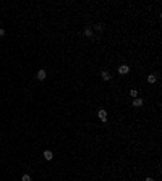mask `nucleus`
Returning a JSON list of instances; mask_svg holds the SVG:
<instances>
[{
	"label": "nucleus",
	"instance_id": "1",
	"mask_svg": "<svg viewBox=\"0 0 162 181\" xmlns=\"http://www.w3.org/2000/svg\"><path fill=\"white\" fill-rule=\"evenodd\" d=\"M46 78H47V71H46V70H39V71H37V79H39V81H44Z\"/></svg>",
	"mask_w": 162,
	"mask_h": 181
},
{
	"label": "nucleus",
	"instance_id": "2",
	"mask_svg": "<svg viewBox=\"0 0 162 181\" xmlns=\"http://www.w3.org/2000/svg\"><path fill=\"white\" fill-rule=\"evenodd\" d=\"M118 73L120 74H128V73H130V66H128V65H122L118 68Z\"/></svg>",
	"mask_w": 162,
	"mask_h": 181
},
{
	"label": "nucleus",
	"instance_id": "3",
	"mask_svg": "<svg viewBox=\"0 0 162 181\" xmlns=\"http://www.w3.org/2000/svg\"><path fill=\"white\" fill-rule=\"evenodd\" d=\"M97 115H99V118H100V121H107V112H105V110H102V108H100L99 110V113H97Z\"/></svg>",
	"mask_w": 162,
	"mask_h": 181
},
{
	"label": "nucleus",
	"instance_id": "4",
	"mask_svg": "<svg viewBox=\"0 0 162 181\" xmlns=\"http://www.w3.org/2000/svg\"><path fill=\"white\" fill-rule=\"evenodd\" d=\"M100 78H102L104 81H110V73H109V71H102V73H100Z\"/></svg>",
	"mask_w": 162,
	"mask_h": 181
},
{
	"label": "nucleus",
	"instance_id": "5",
	"mask_svg": "<svg viewBox=\"0 0 162 181\" xmlns=\"http://www.w3.org/2000/svg\"><path fill=\"white\" fill-rule=\"evenodd\" d=\"M52 157H54V154H52L50 150H44V158H46V160H52Z\"/></svg>",
	"mask_w": 162,
	"mask_h": 181
},
{
	"label": "nucleus",
	"instance_id": "6",
	"mask_svg": "<svg viewBox=\"0 0 162 181\" xmlns=\"http://www.w3.org/2000/svg\"><path fill=\"white\" fill-rule=\"evenodd\" d=\"M133 105H135V107H141V105H143V99H139V97H136V99L133 100Z\"/></svg>",
	"mask_w": 162,
	"mask_h": 181
},
{
	"label": "nucleus",
	"instance_id": "7",
	"mask_svg": "<svg viewBox=\"0 0 162 181\" xmlns=\"http://www.w3.org/2000/svg\"><path fill=\"white\" fill-rule=\"evenodd\" d=\"M156 79H157V78H156V74H149V76H147V83H151V84H154Z\"/></svg>",
	"mask_w": 162,
	"mask_h": 181
},
{
	"label": "nucleus",
	"instance_id": "8",
	"mask_svg": "<svg viewBox=\"0 0 162 181\" xmlns=\"http://www.w3.org/2000/svg\"><path fill=\"white\" fill-rule=\"evenodd\" d=\"M84 34L88 36V37H91V36H93V29H89V28H86V29H84Z\"/></svg>",
	"mask_w": 162,
	"mask_h": 181
},
{
	"label": "nucleus",
	"instance_id": "9",
	"mask_svg": "<svg viewBox=\"0 0 162 181\" xmlns=\"http://www.w3.org/2000/svg\"><path fill=\"white\" fill-rule=\"evenodd\" d=\"M21 181H31V176H29V175H23V176H21Z\"/></svg>",
	"mask_w": 162,
	"mask_h": 181
},
{
	"label": "nucleus",
	"instance_id": "10",
	"mask_svg": "<svg viewBox=\"0 0 162 181\" xmlns=\"http://www.w3.org/2000/svg\"><path fill=\"white\" fill-rule=\"evenodd\" d=\"M130 94H131L133 97H138V91H136V89H131V91H130Z\"/></svg>",
	"mask_w": 162,
	"mask_h": 181
},
{
	"label": "nucleus",
	"instance_id": "11",
	"mask_svg": "<svg viewBox=\"0 0 162 181\" xmlns=\"http://www.w3.org/2000/svg\"><path fill=\"white\" fill-rule=\"evenodd\" d=\"M94 29H96V31H102V26H100V24H96V26H94Z\"/></svg>",
	"mask_w": 162,
	"mask_h": 181
},
{
	"label": "nucleus",
	"instance_id": "12",
	"mask_svg": "<svg viewBox=\"0 0 162 181\" xmlns=\"http://www.w3.org/2000/svg\"><path fill=\"white\" fill-rule=\"evenodd\" d=\"M2 36H5V31L2 29V28H0V37H2Z\"/></svg>",
	"mask_w": 162,
	"mask_h": 181
},
{
	"label": "nucleus",
	"instance_id": "13",
	"mask_svg": "<svg viewBox=\"0 0 162 181\" xmlns=\"http://www.w3.org/2000/svg\"><path fill=\"white\" fill-rule=\"evenodd\" d=\"M144 181H154V180H152V178H146V180H144Z\"/></svg>",
	"mask_w": 162,
	"mask_h": 181
}]
</instances>
